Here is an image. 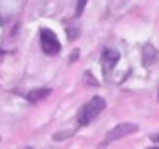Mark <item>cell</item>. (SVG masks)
<instances>
[{"instance_id": "6da1fadb", "label": "cell", "mask_w": 159, "mask_h": 149, "mask_svg": "<svg viewBox=\"0 0 159 149\" xmlns=\"http://www.w3.org/2000/svg\"><path fill=\"white\" fill-rule=\"evenodd\" d=\"M105 99L103 97H93L89 103H85V105L79 109V115H77V121H79V125H89L93 119H97L99 117V113H101L103 109H105Z\"/></svg>"}, {"instance_id": "7a4b0ae2", "label": "cell", "mask_w": 159, "mask_h": 149, "mask_svg": "<svg viewBox=\"0 0 159 149\" xmlns=\"http://www.w3.org/2000/svg\"><path fill=\"white\" fill-rule=\"evenodd\" d=\"M40 47H43L44 55H58L61 52V43H58L57 34L48 28H40Z\"/></svg>"}, {"instance_id": "3957f363", "label": "cell", "mask_w": 159, "mask_h": 149, "mask_svg": "<svg viewBox=\"0 0 159 149\" xmlns=\"http://www.w3.org/2000/svg\"><path fill=\"white\" fill-rule=\"evenodd\" d=\"M135 131H137V125H135V123H119L117 127H113V129L107 133L105 141L101 143V149H103V147H107L109 143L117 141V139H123L125 135H131V133H135Z\"/></svg>"}, {"instance_id": "277c9868", "label": "cell", "mask_w": 159, "mask_h": 149, "mask_svg": "<svg viewBox=\"0 0 159 149\" xmlns=\"http://www.w3.org/2000/svg\"><path fill=\"white\" fill-rule=\"evenodd\" d=\"M117 63H119V52L113 51V48H105V51H103V56H101V65H103L105 74L111 73Z\"/></svg>"}, {"instance_id": "5b68a950", "label": "cell", "mask_w": 159, "mask_h": 149, "mask_svg": "<svg viewBox=\"0 0 159 149\" xmlns=\"http://www.w3.org/2000/svg\"><path fill=\"white\" fill-rule=\"evenodd\" d=\"M48 95H51V89H48V87H40V89H34V91H30V93H26V101L28 103H39V101H43V99H47Z\"/></svg>"}, {"instance_id": "8992f818", "label": "cell", "mask_w": 159, "mask_h": 149, "mask_svg": "<svg viewBox=\"0 0 159 149\" xmlns=\"http://www.w3.org/2000/svg\"><path fill=\"white\" fill-rule=\"evenodd\" d=\"M155 59H157V51H155V47L147 43V44L143 47V56H141V61H143L145 67H151V65L155 63Z\"/></svg>"}, {"instance_id": "52a82bcc", "label": "cell", "mask_w": 159, "mask_h": 149, "mask_svg": "<svg viewBox=\"0 0 159 149\" xmlns=\"http://www.w3.org/2000/svg\"><path fill=\"white\" fill-rule=\"evenodd\" d=\"M66 34H69L70 40H75L77 34H79V24L77 22H69V24H66Z\"/></svg>"}, {"instance_id": "ba28073f", "label": "cell", "mask_w": 159, "mask_h": 149, "mask_svg": "<svg viewBox=\"0 0 159 149\" xmlns=\"http://www.w3.org/2000/svg\"><path fill=\"white\" fill-rule=\"evenodd\" d=\"M70 135H73V131H61V133H57V135H54V141H62V139L70 137Z\"/></svg>"}, {"instance_id": "9c48e42d", "label": "cell", "mask_w": 159, "mask_h": 149, "mask_svg": "<svg viewBox=\"0 0 159 149\" xmlns=\"http://www.w3.org/2000/svg\"><path fill=\"white\" fill-rule=\"evenodd\" d=\"M85 4H87V0H79L77 2V12H75L77 16H81V12L85 10Z\"/></svg>"}, {"instance_id": "30bf717a", "label": "cell", "mask_w": 159, "mask_h": 149, "mask_svg": "<svg viewBox=\"0 0 159 149\" xmlns=\"http://www.w3.org/2000/svg\"><path fill=\"white\" fill-rule=\"evenodd\" d=\"M151 139H153L155 143H159V133H157V135H151Z\"/></svg>"}, {"instance_id": "8fae6325", "label": "cell", "mask_w": 159, "mask_h": 149, "mask_svg": "<svg viewBox=\"0 0 159 149\" xmlns=\"http://www.w3.org/2000/svg\"><path fill=\"white\" fill-rule=\"evenodd\" d=\"M26 149H32V147H26Z\"/></svg>"}, {"instance_id": "7c38bea8", "label": "cell", "mask_w": 159, "mask_h": 149, "mask_svg": "<svg viewBox=\"0 0 159 149\" xmlns=\"http://www.w3.org/2000/svg\"><path fill=\"white\" fill-rule=\"evenodd\" d=\"M153 149H159V147H153Z\"/></svg>"}, {"instance_id": "4fadbf2b", "label": "cell", "mask_w": 159, "mask_h": 149, "mask_svg": "<svg viewBox=\"0 0 159 149\" xmlns=\"http://www.w3.org/2000/svg\"><path fill=\"white\" fill-rule=\"evenodd\" d=\"M157 97H159V93H157Z\"/></svg>"}]
</instances>
